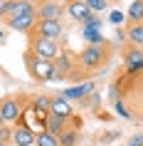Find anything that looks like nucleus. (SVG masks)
<instances>
[{
  "label": "nucleus",
  "instance_id": "f03ea898",
  "mask_svg": "<svg viewBox=\"0 0 143 146\" xmlns=\"http://www.w3.org/2000/svg\"><path fill=\"white\" fill-rule=\"evenodd\" d=\"M27 67H30V74L40 82H57V72H54V64L47 60H40V57H30L27 60Z\"/></svg>",
  "mask_w": 143,
  "mask_h": 146
},
{
  "label": "nucleus",
  "instance_id": "7ed1b4c3",
  "mask_svg": "<svg viewBox=\"0 0 143 146\" xmlns=\"http://www.w3.org/2000/svg\"><path fill=\"white\" fill-rule=\"evenodd\" d=\"M32 52H35V57H40V60H47L52 62L59 57V45L57 42H52V40H45V37H37L35 42H32Z\"/></svg>",
  "mask_w": 143,
  "mask_h": 146
},
{
  "label": "nucleus",
  "instance_id": "bb28decb",
  "mask_svg": "<svg viewBox=\"0 0 143 146\" xmlns=\"http://www.w3.org/2000/svg\"><path fill=\"white\" fill-rule=\"evenodd\" d=\"M0 15H3V0H0Z\"/></svg>",
  "mask_w": 143,
  "mask_h": 146
},
{
  "label": "nucleus",
  "instance_id": "a878e982",
  "mask_svg": "<svg viewBox=\"0 0 143 146\" xmlns=\"http://www.w3.org/2000/svg\"><path fill=\"white\" fill-rule=\"evenodd\" d=\"M123 17H126L123 13H111V23H113V25H119V23H123Z\"/></svg>",
  "mask_w": 143,
  "mask_h": 146
},
{
  "label": "nucleus",
  "instance_id": "f257e3e1",
  "mask_svg": "<svg viewBox=\"0 0 143 146\" xmlns=\"http://www.w3.org/2000/svg\"><path fill=\"white\" fill-rule=\"evenodd\" d=\"M106 57H109V45L106 42L104 45H89L79 54V62H82L84 69H99L106 62Z\"/></svg>",
  "mask_w": 143,
  "mask_h": 146
},
{
  "label": "nucleus",
  "instance_id": "9d476101",
  "mask_svg": "<svg viewBox=\"0 0 143 146\" xmlns=\"http://www.w3.org/2000/svg\"><path fill=\"white\" fill-rule=\"evenodd\" d=\"M67 13L74 17V20H79V23H86V20L91 17L89 5H86V3H82V0H74V3H69V5H67Z\"/></svg>",
  "mask_w": 143,
  "mask_h": 146
},
{
  "label": "nucleus",
  "instance_id": "c85d7f7f",
  "mask_svg": "<svg viewBox=\"0 0 143 146\" xmlns=\"http://www.w3.org/2000/svg\"><path fill=\"white\" fill-rule=\"evenodd\" d=\"M0 146H5V144H3V141H0Z\"/></svg>",
  "mask_w": 143,
  "mask_h": 146
},
{
  "label": "nucleus",
  "instance_id": "a211bd4d",
  "mask_svg": "<svg viewBox=\"0 0 143 146\" xmlns=\"http://www.w3.org/2000/svg\"><path fill=\"white\" fill-rule=\"evenodd\" d=\"M49 107H52V99L45 97V94L35 99V111H37V114H49Z\"/></svg>",
  "mask_w": 143,
  "mask_h": 146
},
{
  "label": "nucleus",
  "instance_id": "5701e85b",
  "mask_svg": "<svg viewBox=\"0 0 143 146\" xmlns=\"http://www.w3.org/2000/svg\"><path fill=\"white\" fill-rule=\"evenodd\" d=\"M113 109H116V114H121V116H123V119H131V111H128V109L123 107L121 102H116V104H113Z\"/></svg>",
  "mask_w": 143,
  "mask_h": 146
},
{
  "label": "nucleus",
  "instance_id": "6e6552de",
  "mask_svg": "<svg viewBox=\"0 0 143 146\" xmlns=\"http://www.w3.org/2000/svg\"><path fill=\"white\" fill-rule=\"evenodd\" d=\"M94 92V82H84V84H74V87H69V89H64V99H86L89 94Z\"/></svg>",
  "mask_w": 143,
  "mask_h": 146
},
{
  "label": "nucleus",
  "instance_id": "f3484780",
  "mask_svg": "<svg viewBox=\"0 0 143 146\" xmlns=\"http://www.w3.org/2000/svg\"><path fill=\"white\" fill-rule=\"evenodd\" d=\"M128 40H131L136 47H143V23L128 27Z\"/></svg>",
  "mask_w": 143,
  "mask_h": 146
},
{
  "label": "nucleus",
  "instance_id": "423d86ee",
  "mask_svg": "<svg viewBox=\"0 0 143 146\" xmlns=\"http://www.w3.org/2000/svg\"><path fill=\"white\" fill-rule=\"evenodd\" d=\"M0 116H3V121H17L20 119V102L8 97V99L0 102Z\"/></svg>",
  "mask_w": 143,
  "mask_h": 146
},
{
  "label": "nucleus",
  "instance_id": "1a4fd4ad",
  "mask_svg": "<svg viewBox=\"0 0 143 146\" xmlns=\"http://www.w3.org/2000/svg\"><path fill=\"white\" fill-rule=\"evenodd\" d=\"M49 114H54V116H59V119L67 121L69 116L74 114V109H72V104H69L64 97H54V99H52V107H49Z\"/></svg>",
  "mask_w": 143,
  "mask_h": 146
},
{
  "label": "nucleus",
  "instance_id": "aec40b11",
  "mask_svg": "<svg viewBox=\"0 0 143 146\" xmlns=\"http://www.w3.org/2000/svg\"><path fill=\"white\" fill-rule=\"evenodd\" d=\"M82 35H84V40H89L91 45H104V37H101V32H91V30H84Z\"/></svg>",
  "mask_w": 143,
  "mask_h": 146
},
{
  "label": "nucleus",
  "instance_id": "4be33fe9",
  "mask_svg": "<svg viewBox=\"0 0 143 146\" xmlns=\"http://www.w3.org/2000/svg\"><path fill=\"white\" fill-rule=\"evenodd\" d=\"M86 5H89L91 15H96V13H101V10H106V0H86Z\"/></svg>",
  "mask_w": 143,
  "mask_h": 146
},
{
  "label": "nucleus",
  "instance_id": "412c9836",
  "mask_svg": "<svg viewBox=\"0 0 143 146\" xmlns=\"http://www.w3.org/2000/svg\"><path fill=\"white\" fill-rule=\"evenodd\" d=\"M84 30H91V32H99L101 30V17H96V15H91L86 23H84Z\"/></svg>",
  "mask_w": 143,
  "mask_h": 146
},
{
  "label": "nucleus",
  "instance_id": "dca6fc26",
  "mask_svg": "<svg viewBox=\"0 0 143 146\" xmlns=\"http://www.w3.org/2000/svg\"><path fill=\"white\" fill-rule=\"evenodd\" d=\"M35 146H59V139L52 136L49 131H40L35 136Z\"/></svg>",
  "mask_w": 143,
  "mask_h": 146
},
{
  "label": "nucleus",
  "instance_id": "b1692460",
  "mask_svg": "<svg viewBox=\"0 0 143 146\" xmlns=\"http://www.w3.org/2000/svg\"><path fill=\"white\" fill-rule=\"evenodd\" d=\"M8 139H13V131H10V129H3V126H0V141L5 144Z\"/></svg>",
  "mask_w": 143,
  "mask_h": 146
},
{
  "label": "nucleus",
  "instance_id": "cd10ccee",
  "mask_svg": "<svg viewBox=\"0 0 143 146\" xmlns=\"http://www.w3.org/2000/svg\"><path fill=\"white\" fill-rule=\"evenodd\" d=\"M3 124H5V121H3V116H0V126H3Z\"/></svg>",
  "mask_w": 143,
  "mask_h": 146
},
{
  "label": "nucleus",
  "instance_id": "f8f14e48",
  "mask_svg": "<svg viewBox=\"0 0 143 146\" xmlns=\"http://www.w3.org/2000/svg\"><path fill=\"white\" fill-rule=\"evenodd\" d=\"M64 119H59V116H54V114H47V119H45V131H49L52 136H57L59 139L62 136V131H64Z\"/></svg>",
  "mask_w": 143,
  "mask_h": 146
},
{
  "label": "nucleus",
  "instance_id": "4468645a",
  "mask_svg": "<svg viewBox=\"0 0 143 146\" xmlns=\"http://www.w3.org/2000/svg\"><path fill=\"white\" fill-rule=\"evenodd\" d=\"M69 69H72V60H69L67 52H59V57L54 60V72H57V77L64 79L69 74Z\"/></svg>",
  "mask_w": 143,
  "mask_h": 146
},
{
  "label": "nucleus",
  "instance_id": "6ab92c4d",
  "mask_svg": "<svg viewBox=\"0 0 143 146\" xmlns=\"http://www.w3.org/2000/svg\"><path fill=\"white\" fill-rule=\"evenodd\" d=\"M76 144V131L74 129H64L59 136V146H74Z\"/></svg>",
  "mask_w": 143,
  "mask_h": 146
},
{
  "label": "nucleus",
  "instance_id": "39448f33",
  "mask_svg": "<svg viewBox=\"0 0 143 146\" xmlns=\"http://www.w3.org/2000/svg\"><path fill=\"white\" fill-rule=\"evenodd\" d=\"M64 13L62 3H40L37 5V20H59Z\"/></svg>",
  "mask_w": 143,
  "mask_h": 146
},
{
  "label": "nucleus",
  "instance_id": "ddd939ff",
  "mask_svg": "<svg viewBox=\"0 0 143 146\" xmlns=\"http://www.w3.org/2000/svg\"><path fill=\"white\" fill-rule=\"evenodd\" d=\"M126 67L131 69V72L143 69V50H141V47H133V50H128V52H126Z\"/></svg>",
  "mask_w": 143,
  "mask_h": 146
},
{
  "label": "nucleus",
  "instance_id": "0eeeda50",
  "mask_svg": "<svg viewBox=\"0 0 143 146\" xmlns=\"http://www.w3.org/2000/svg\"><path fill=\"white\" fill-rule=\"evenodd\" d=\"M10 30H17V32H30L35 25H37V17L35 15H13L8 20Z\"/></svg>",
  "mask_w": 143,
  "mask_h": 146
},
{
  "label": "nucleus",
  "instance_id": "393cba45",
  "mask_svg": "<svg viewBox=\"0 0 143 146\" xmlns=\"http://www.w3.org/2000/svg\"><path fill=\"white\" fill-rule=\"evenodd\" d=\"M128 146H143V136L138 134V136H131L128 139Z\"/></svg>",
  "mask_w": 143,
  "mask_h": 146
},
{
  "label": "nucleus",
  "instance_id": "2eb2a0df",
  "mask_svg": "<svg viewBox=\"0 0 143 146\" xmlns=\"http://www.w3.org/2000/svg\"><path fill=\"white\" fill-rule=\"evenodd\" d=\"M126 17H131L133 25H141V20H143V0H133V3L128 5Z\"/></svg>",
  "mask_w": 143,
  "mask_h": 146
},
{
  "label": "nucleus",
  "instance_id": "20e7f679",
  "mask_svg": "<svg viewBox=\"0 0 143 146\" xmlns=\"http://www.w3.org/2000/svg\"><path fill=\"white\" fill-rule=\"evenodd\" d=\"M35 30L40 32V37L52 40V42H57V40L62 37V23L59 20H37Z\"/></svg>",
  "mask_w": 143,
  "mask_h": 146
},
{
  "label": "nucleus",
  "instance_id": "9b49d317",
  "mask_svg": "<svg viewBox=\"0 0 143 146\" xmlns=\"http://www.w3.org/2000/svg\"><path fill=\"white\" fill-rule=\"evenodd\" d=\"M13 141H15V146H32L35 144V134H32L30 126H17L13 131Z\"/></svg>",
  "mask_w": 143,
  "mask_h": 146
}]
</instances>
